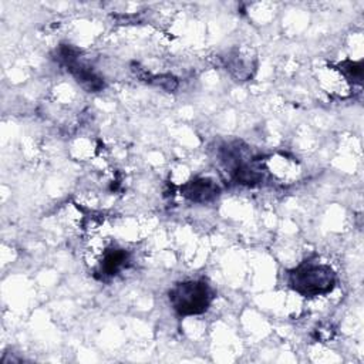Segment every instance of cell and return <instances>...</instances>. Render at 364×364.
<instances>
[{"mask_svg":"<svg viewBox=\"0 0 364 364\" xmlns=\"http://www.w3.org/2000/svg\"><path fill=\"white\" fill-rule=\"evenodd\" d=\"M341 70L346 73L347 77H350L351 80H355L357 82H361L363 78V64L360 63H354V61H346L343 64H340Z\"/></svg>","mask_w":364,"mask_h":364,"instance_id":"5","label":"cell"},{"mask_svg":"<svg viewBox=\"0 0 364 364\" xmlns=\"http://www.w3.org/2000/svg\"><path fill=\"white\" fill-rule=\"evenodd\" d=\"M182 195L192 202H208L219 195L218 185L208 178H198L181 188Z\"/></svg>","mask_w":364,"mask_h":364,"instance_id":"3","label":"cell"},{"mask_svg":"<svg viewBox=\"0 0 364 364\" xmlns=\"http://www.w3.org/2000/svg\"><path fill=\"white\" fill-rule=\"evenodd\" d=\"M127 263H128V253L124 249L109 247L102 253L98 273L101 274V277L115 276L121 269L127 266Z\"/></svg>","mask_w":364,"mask_h":364,"instance_id":"4","label":"cell"},{"mask_svg":"<svg viewBox=\"0 0 364 364\" xmlns=\"http://www.w3.org/2000/svg\"><path fill=\"white\" fill-rule=\"evenodd\" d=\"M210 300V289L202 280L179 283L169 291V301L175 311L181 316H192L206 311Z\"/></svg>","mask_w":364,"mask_h":364,"instance_id":"2","label":"cell"},{"mask_svg":"<svg viewBox=\"0 0 364 364\" xmlns=\"http://www.w3.org/2000/svg\"><path fill=\"white\" fill-rule=\"evenodd\" d=\"M290 284L303 296L326 294L333 290L336 274L326 264L306 262L290 273Z\"/></svg>","mask_w":364,"mask_h":364,"instance_id":"1","label":"cell"}]
</instances>
